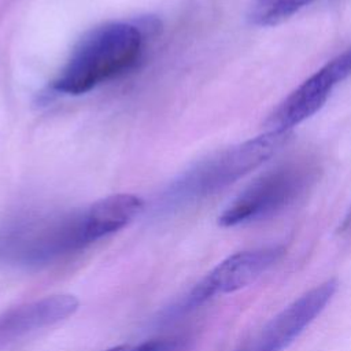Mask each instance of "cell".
Wrapping results in <instances>:
<instances>
[{"label": "cell", "instance_id": "6da1fadb", "mask_svg": "<svg viewBox=\"0 0 351 351\" xmlns=\"http://www.w3.org/2000/svg\"><path fill=\"white\" fill-rule=\"evenodd\" d=\"M140 30L126 22L95 27L81 38L52 88L67 95H81L130 67L141 52Z\"/></svg>", "mask_w": 351, "mask_h": 351}, {"label": "cell", "instance_id": "7a4b0ae2", "mask_svg": "<svg viewBox=\"0 0 351 351\" xmlns=\"http://www.w3.org/2000/svg\"><path fill=\"white\" fill-rule=\"evenodd\" d=\"M92 243L84 210L58 219L14 225L0 232V265L38 269Z\"/></svg>", "mask_w": 351, "mask_h": 351}, {"label": "cell", "instance_id": "3957f363", "mask_svg": "<svg viewBox=\"0 0 351 351\" xmlns=\"http://www.w3.org/2000/svg\"><path fill=\"white\" fill-rule=\"evenodd\" d=\"M319 167L308 159L280 165L252 181L219 215L225 228L269 218L296 202L315 182Z\"/></svg>", "mask_w": 351, "mask_h": 351}, {"label": "cell", "instance_id": "277c9868", "mask_svg": "<svg viewBox=\"0 0 351 351\" xmlns=\"http://www.w3.org/2000/svg\"><path fill=\"white\" fill-rule=\"evenodd\" d=\"M291 137V132L266 130L229 147L195 166L176 191L177 199L195 200L215 193L265 163Z\"/></svg>", "mask_w": 351, "mask_h": 351}, {"label": "cell", "instance_id": "5b68a950", "mask_svg": "<svg viewBox=\"0 0 351 351\" xmlns=\"http://www.w3.org/2000/svg\"><path fill=\"white\" fill-rule=\"evenodd\" d=\"M284 247L271 245L240 251L228 256L202 278L178 304L171 307L167 317H178L218 295L232 293L248 287L274 266L284 255Z\"/></svg>", "mask_w": 351, "mask_h": 351}, {"label": "cell", "instance_id": "8992f818", "mask_svg": "<svg viewBox=\"0 0 351 351\" xmlns=\"http://www.w3.org/2000/svg\"><path fill=\"white\" fill-rule=\"evenodd\" d=\"M351 75V48H347L292 90L267 117L266 130L291 132L314 115L333 89Z\"/></svg>", "mask_w": 351, "mask_h": 351}, {"label": "cell", "instance_id": "52a82bcc", "mask_svg": "<svg viewBox=\"0 0 351 351\" xmlns=\"http://www.w3.org/2000/svg\"><path fill=\"white\" fill-rule=\"evenodd\" d=\"M337 289L330 278L304 292L277 313L250 341L236 351H284L325 310Z\"/></svg>", "mask_w": 351, "mask_h": 351}, {"label": "cell", "instance_id": "ba28073f", "mask_svg": "<svg viewBox=\"0 0 351 351\" xmlns=\"http://www.w3.org/2000/svg\"><path fill=\"white\" fill-rule=\"evenodd\" d=\"M80 302L69 293L45 296L4 311L0 315V350L48 326L78 310Z\"/></svg>", "mask_w": 351, "mask_h": 351}, {"label": "cell", "instance_id": "9c48e42d", "mask_svg": "<svg viewBox=\"0 0 351 351\" xmlns=\"http://www.w3.org/2000/svg\"><path fill=\"white\" fill-rule=\"evenodd\" d=\"M141 210L143 200L140 197L130 193H117L85 208V218L93 240L97 241L125 228Z\"/></svg>", "mask_w": 351, "mask_h": 351}, {"label": "cell", "instance_id": "30bf717a", "mask_svg": "<svg viewBox=\"0 0 351 351\" xmlns=\"http://www.w3.org/2000/svg\"><path fill=\"white\" fill-rule=\"evenodd\" d=\"M315 0H250L247 18L255 26H274Z\"/></svg>", "mask_w": 351, "mask_h": 351}, {"label": "cell", "instance_id": "8fae6325", "mask_svg": "<svg viewBox=\"0 0 351 351\" xmlns=\"http://www.w3.org/2000/svg\"><path fill=\"white\" fill-rule=\"evenodd\" d=\"M188 340L181 336L159 337L141 341L138 344H122L106 351H184Z\"/></svg>", "mask_w": 351, "mask_h": 351}]
</instances>
